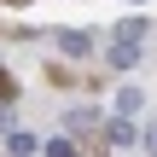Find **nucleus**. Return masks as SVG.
Returning a JSON list of instances; mask_svg holds the SVG:
<instances>
[{"instance_id": "nucleus-1", "label": "nucleus", "mask_w": 157, "mask_h": 157, "mask_svg": "<svg viewBox=\"0 0 157 157\" xmlns=\"http://www.w3.org/2000/svg\"><path fill=\"white\" fill-rule=\"evenodd\" d=\"M140 41H146V23H122V29H117V52H111V64L128 70V64L140 58Z\"/></svg>"}, {"instance_id": "nucleus-2", "label": "nucleus", "mask_w": 157, "mask_h": 157, "mask_svg": "<svg viewBox=\"0 0 157 157\" xmlns=\"http://www.w3.org/2000/svg\"><path fill=\"white\" fill-rule=\"evenodd\" d=\"M58 47H64V52H76V58H82V52H87V47H93V41H87V35H82V29H58Z\"/></svg>"}, {"instance_id": "nucleus-3", "label": "nucleus", "mask_w": 157, "mask_h": 157, "mask_svg": "<svg viewBox=\"0 0 157 157\" xmlns=\"http://www.w3.org/2000/svg\"><path fill=\"white\" fill-rule=\"evenodd\" d=\"M140 105H146V93H140V87H134V82H128V87H122V93H117V111H122V117H134V111H140Z\"/></svg>"}, {"instance_id": "nucleus-4", "label": "nucleus", "mask_w": 157, "mask_h": 157, "mask_svg": "<svg viewBox=\"0 0 157 157\" xmlns=\"http://www.w3.org/2000/svg\"><path fill=\"white\" fill-rule=\"evenodd\" d=\"M105 134H111V146H134V140H140V134H134V122H128V117H117V122H111V128H105Z\"/></svg>"}, {"instance_id": "nucleus-5", "label": "nucleus", "mask_w": 157, "mask_h": 157, "mask_svg": "<svg viewBox=\"0 0 157 157\" xmlns=\"http://www.w3.org/2000/svg\"><path fill=\"white\" fill-rule=\"evenodd\" d=\"M6 151H12V157H35V151H41V140H35V134H12Z\"/></svg>"}, {"instance_id": "nucleus-6", "label": "nucleus", "mask_w": 157, "mask_h": 157, "mask_svg": "<svg viewBox=\"0 0 157 157\" xmlns=\"http://www.w3.org/2000/svg\"><path fill=\"white\" fill-rule=\"evenodd\" d=\"M64 122H70V128H93V122H99V117H93V111H87V105H82V111H70V117H64Z\"/></svg>"}, {"instance_id": "nucleus-7", "label": "nucleus", "mask_w": 157, "mask_h": 157, "mask_svg": "<svg viewBox=\"0 0 157 157\" xmlns=\"http://www.w3.org/2000/svg\"><path fill=\"white\" fill-rule=\"evenodd\" d=\"M47 157H76V140H47Z\"/></svg>"}, {"instance_id": "nucleus-8", "label": "nucleus", "mask_w": 157, "mask_h": 157, "mask_svg": "<svg viewBox=\"0 0 157 157\" xmlns=\"http://www.w3.org/2000/svg\"><path fill=\"white\" fill-rule=\"evenodd\" d=\"M140 140H146V151L157 157V122H151V128H146V134H140Z\"/></svg>"}, {"instance_id": "nucleus-9", "label": "nucleus", "mask_w": 157, "mask_h": 157, "mask_svg": "<svg viewBox=\"0 0 157 157\" xmlns=\"http://www.w3.org/2000/svg\"><path fill=\"white\" fill-rule=\"evenodd\" d=\"M0 105H12V82H6V70H0Z\"/></svg>"}]
</instances>
